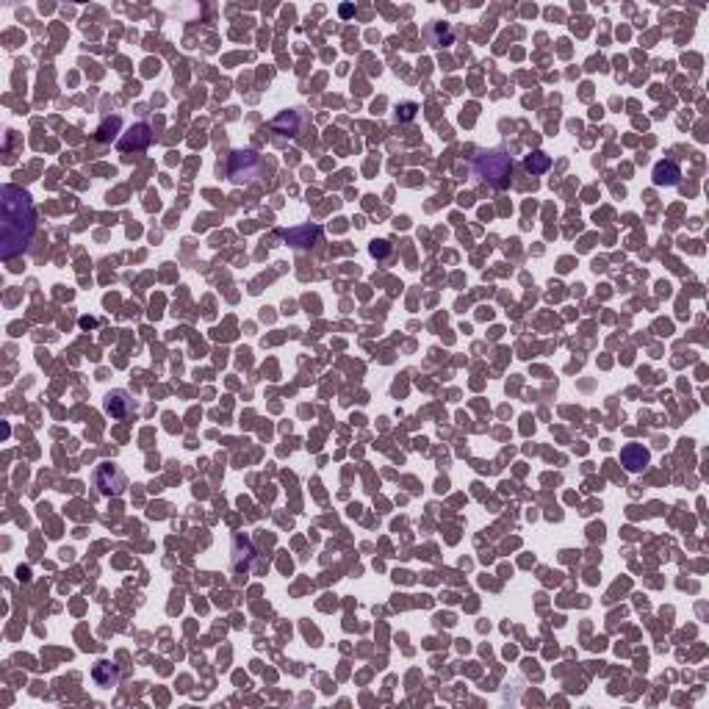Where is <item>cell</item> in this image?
I'll return each mask as SVG.
<instances>
[{"label":"cell","mask_w":709,"mask_h":709,"mask_svg":"<svg viewBox=\"0 0 709 709\" xmlns=\"http://www.w3.org/2000/svg\"><path fill=\"white\" fill-rule=\"evenodd\" d=\"M3 230H0V255L12 261L31 247L36 233V211L28 191L17 186H3Z\"/></svg>","instance_id":"obj_1"},{"label":"cell","mask_w":709,"mask_h":709,"mask_svg":"<svg viewBox=\"0 0 709 709\" xmlns=\"http://www.w3.org/2000/svg\"><path fill=\"white\" fill-rule=\"evenodd\" d=\"M474 175L493 188H508L513 180V158L501 150H482L474 155Z\"/></svg>","instance_id":"obj_2"},{"label":"cell","mask_w":709,"mask_h":709,"mask_svg":"<svg viewBox=\"0 0 709 709\" xmlns=\"http://www.w3.org/2000/svg\"><path fill=\"white\" fill-rule=\"evenodd\" d=\"M261 166H263V161H261L258 153H252V150H236V153L230 155L228 172H230V177H233L236 183H244V180L255 177V175L261 172Z\"/></svg>","instance_id":"obj_3"},{"label":"cell","mask_w":709,"mask_h":709,"mask_svg":"<svg viewBox=\"0 0 709 709\" xmlns=\"http://www.w3.org/2000/svg\"><path fill=\"white\" fill-rule=\"evenodd\" d=\"M94 482H97V488H100V493H103V496H120L125 490V485H128L122 468L114 466V463H100L97 471H94Z\"/></svg>","instance_id":"obj_4"},{"label":"cell","mask_w":709,"mask_h":709,"mask_svg":"<svg viewBox=\"0 0 709 709\" xmlns=\"http://www.w3.org/2000/svg\"><path fill=\"white\" fill-rule=\"evenodd\" d=\"M283 239H285L291 247H296V250H308V247L322 244V228H316V225L291 228V230H285V233H283Z\"/></svg>","instance_id":"obj_5"},{"label":"cell","mask_w":709,"mask_h":709,"mask_svg":"<svg viewBox=\"0 0 709 709\" xmlns=\"http://www.w3.org/2000/svg\"><path fill=\"white\" fill-rule=\"evenodd\" d=\"M150 142H153V131H150V125L139 122V125L128 128V131L120 136V150H125V153H131V150H144Z\"/></svg>","instance_id":"obj_6"},{"label":"cell","mask_w":709,"mask_h":709,"mask_svg":"<svg viewBox=\"0 0 709 709\" xmlns=\"http://www.w3.org/2000/svg\"><path fill=\"white\" fill-rule=\"evenodd\" d=\"M648 460H651V455H648V449H646L643 444H629V446L621 449V463H624V468L632 471V474L643 471V468L648 466Z\"/></svg>","instance_id":"obj_7"},{"label":"cell","mask_w":709,"mask_h":709,"mask_svg":"<svg viewBox=\"0 0 709 709\" xmlns=\"http://www.w3.org/2000/svg\"><path fill=\"white\" fill-rule=\"evenodd\" d=\"M106 411H109L114 419H125V416H131V411H133V399H128L125 391H114V393L106 396Z\"/></svg>","instance_id":"obj_8"},{"label":"cell","mask_w":709,"mask_h":709,"mask_svg":"<svg viewBox=\"0 0 709 709\" xmlns=\"http://www.w3.org/2000/svg\"><path fill=\"white\" fill-rule=\"evenodd\" d=\"M91 679H94L100 687H117V681H120V670H117L111 662L100 659V662L91 668Z\"/></svg>","instance_id":"obj_9"},{"label":"cell","mask_w":709,"mask_h":709,"mask_svg":"<svg viewBox=\"0 0 709 709\" xmlns=\"http://www.w3.org/2000/svg\"><path fill=\"white\" fill-rule=\"evenodd\" d=\"M679 177H681V169H679V164H673V161H659V164L654 166V183H657V186H676Z\"/></svg>","instance_id":"obj_10"},{"label":"cell","mask_w":709,"mask_h":709,"mask_svg":"<svg viewBox=\"0 0 709 709\" xmlns=\"http://www.w3.org/2000/svg\"><path fill=\"white\" fill-rule=\"evenodd\" d=\"M452 25L449 23H433L430 25V42L435 45V47H446V45H452Z\"/></svg>","instance_id":"obj_11"},{"label":"cell","mask_w":709,"mask_h":709,"mask_svg":"<svg viewBox=\"0 0 709 709\" xmlns=\"http://www.w3.org/2000/svg\"><path fill=\"white\" fill-rule=\"evenodd\" d=\"M549 166H552V158H549L546 153H541V150H535V153L527 155V161H524V169L532 172V175H543Z\"/></svg>","instance_id":"obj_12"},{"label":"cell","mask_w":709,"mask_h":709,"mask_svg":"<svg viewBox=\"0 0 709 709\" xmlns=\"http://www.w3.org/2000/svg\"><path fill=\"white\" fill-rule=\"evenodd\" d=\"M120 125H122V122H120V117H111V120H106L103 125L97 128V139H100V142H109V139H114V136H117V131H120Z\"/></svg>","instance_id":"obj_13"},{"label":"cell","mask_w":709,"mask_h":709,"mask_svg":"<svg viewBox=\"0 0 709 709\" xmlns=\"http://www.w3.org/2000/svg\"><path fill=\"white\" fill-rule=\"evenodd\" d=\"M296 120H299V114H296V111H285V114H280V117L274 120V128H288V131H291V136H296V133H299Z\"/></svg>","instance_id":"obj_14"},{"label":"cell","mask_w":709,"mask_h":709,"mask_svg":"<svg viewBox=\"0 0 709 709\" xmlns=\"http://www.w3.org/2000/svg\"><path fill=\"white\" fill-rule=\"evenodd\" d=\"M416 117V106L413 103H402L396 109V120H413Z\"/></svg>","instance_id":"obj_15"},{"label":"cell","mask_w":709,"mask_h":709,"mask_svg":"<svg viewBox=\"0 0 709 709\" xmlns=\"http://www.w3.org/2000/svg\"><path fill=\"white\" fill-rule=\"evenodd\" d=\"M388 252H391L388 241H374V244H371V255H374V258H385Z\"/></svg>","instance_id":"obj_16"}]
</instances>
